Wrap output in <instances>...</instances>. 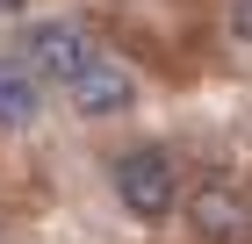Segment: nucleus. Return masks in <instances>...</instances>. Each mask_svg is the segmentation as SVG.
I'll return each instance as SVG.
<instances>
[{"label":"nucleus","instance_id":"obj_7","mask_svg":"<svg viewBox=\"0 0 252 244\" xmlns=\"http://www.w3.org/2000/svg\"><path fill=\"white\" fill-rule=\"evenodd\" d=\"M0 244H7V208H0Z\"/></svg>","mask_w":252,"mask_h":244},{"label":"nucleus","instance_id":"obj_2","mask_svg":"<svg viewBox=\"0 0 252 244\" xmlns=\"http://www.w3.org/2000/svg\"><path fill=\"white\" fill-rule=\"evenodd\" d=\"M22 57H29V65H36L51 86H65L72 72H87V65L101 57V43L87 36L79 22H36V29L22 36Z\"/></svg>","mask_w":252,"mask_h":244},{"label":"nucleus","instance_id":"obj_6","mask_svg":"<svg viewBox=\"0 0 252 244\" xmlns=\"http://www.w3.org/2000/svg\"><path fill=\"white\" fill-rule=\"evenodd\" d=\"M231 36L252 43V0H231Z\"/></svg>","mask_w":252,"mask_h":244},{"label":"nucleus","instance_id":"obj_1","mask_svg":"<svg viewBox=\"0 0 252 244\" xmlns=\"http://www.w3.org/2000/svg\"><path fill=\"white\" fill-rule=\"evenodd\" d=\"M108 180H116V201L130 208L137 223H158V216H166V208L180 201V172H173V158H166L158 144H137V151H123Z\"/></svg>","mask_w":252,"mask_h":244},{"label":"nucleus","instance_id":"obj_4","mask_svg":"<svg viewBox=\"0 0 252 244\" xmlns=\"http://www.w3.org/2000/svg\"><path fill=\"white\" fill-rule=\"evenodd\" d=\"M130 101H137V79L123 72L108 51H101L87 72H72V79H65V108H72V115H87V122H101V115H123Z\"/></svg>","mask_w":252,"mask_h":244},{"label":"nucleus","instance_id":"obj_5","mask_svg":"<svg viewBox=\"0 0 252 244\" xmlns=\"http://www.w3.org/2000/svg\"><path fill=\"white\" fill-rule=\"evenodd\" d=\"M43 115V72L29 57H0V130H36Z\"/></svg>","mask_w":252,"mask_h":244},{"label":"nucleus","instance_id":"obj_3","mask_svg":"<svg viewBox=\"0 0 252 244\" xmlns=\"http://www.w3.org/2000/svg\"><path fill=\"white\" fill-rule=\"evenodd\" d=\"M188 223H194L202 244H238L252 230V201L238 194V180H202L188 194Z\"/></svg>","mask_w":252,"mask_h":244}]
</instances>
